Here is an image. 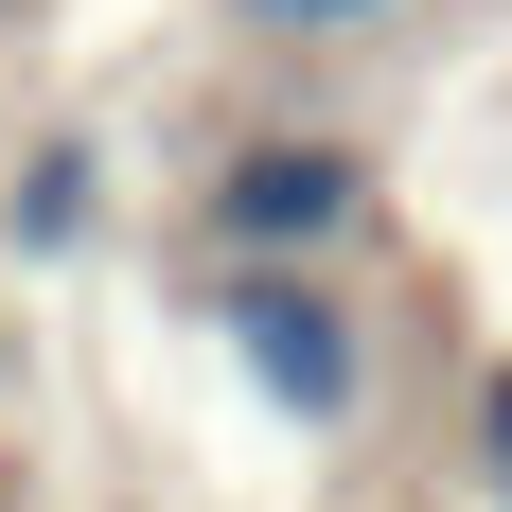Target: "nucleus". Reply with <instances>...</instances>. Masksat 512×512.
<instances>
[{"mask_svg": "<svg viewBox=\"0 0 512 512\" xmlns=\"http://www.w3.org/2000/svg\"><path fill=\"white\" fill-rule=\"evenodd\" d=\"M477 442H495V477H512V371H495V407H477Z\"/></svg>", "mask_w": 512, "mask_h": 512, "instance_id": "nucleus-5", "label": "nucleus"}, {"mask_svg": "<svg viewBox=\"0 0 512 512\" xmlns=\"http://www.w3.org/2000/svg\"><path fill=\"white\" fill-rule=\"evenodd\" d=\"M248 36H336V18H389V0H230Z\"/></svg>", "mask_w": 512, "mask_h": 512, "instance_id": "nucleus-4", "label": "nucleus"}, {"mask_svg": "<svg viewBox=\"0 0 512 512\" xmlns=\"http://www.w3.org/2000/svg\"><path fill=\"white\" fill-rule=\"evenodd\" d=\"M212 318H230V354L265 371L283 424H336L371 389V336H354V301H336L318 265H212Z\"/></svg>", "mask_w": 512, "mask_h": 512, "instance_id": "nucleus-2", "label": "nucleus"}, {"mask_svg": "<svg viewBox=\"0 0 512 512\" xmlns=\"http://www.w3.org/2000/svg\"><path fill=\"white\" fill-rule=\"evenodd\" d=\"M195 230L230 265H318V248H354L371 230V142H230L212 159V195Z\"/></svg>", "mask_w": 512, "mask_h": 512, "instance_id": "nucleus-1", "label": "nucleus"}, {"mask_svg": "<svg viewBox=\"0 0 512 512\" xmlns=\"http://www.w3.org/2000/svg\"><path fill=\"white\" fill-rule=\"evenodd\" d=\"M89 212H106V159L89 142H36V159H18V265H71Z\"/></svg>", "mask_w": 512, "mask_h": 512, "instance_id": "nucleus-3", "label": "nucleus"}]
</instances>
